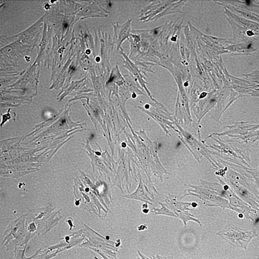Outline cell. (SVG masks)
Here are the masks:
<instances>
[{"label": "cell", "mask_w": 259, "mask_h": 259, "mask_svg": "<svg viewBox=\"0 0 259 259\" xmlns=\"http://www.w3.org/2000/svg\"><path fill=\"white\" fill-rule=\"evenodd\" d=\"M174 214L177 216L178 219H180L183 223L184 227L187 226V223L189 221H193L196 222L200 227L202 226V223L199 219L195 218L194 216L190 213L189 211H178L175 212Z\"/></svg>", "instance_id": "7"}, {"label": "cell", "mask_w": 259, "mask_h": 259, "mask_svg": "<svg viewBox=\"0 0 259 259\" xmlns=\"http://www.w3.org/2000/svg\"><path fill=\"white\" fill-rule=\"evenodd\" d=\"M220 184L211 183L210 188L229 201L228 209L243 215L247 220L254 221L259 216V211L252 208L233 192L228 184L219 179Z\"/></svg>", "instance_id": "1"}, {"label": "cell", "mask_w": 259, "mask_h": 259, "mask_svg": "<svg viewBox=\"0 0 259 259\" xmlns=\"http://www.w3.org/2000/svg\"><path fill=\"white\" fill-rule=\"evenodd\" d=\"M71 69H73V70H74L75 67H72L71 68Z\"/></svg>", "instance_id": "16"}, {"label": "cell", "mask_w": 259, "mask_h": 259, "mask_svg": "<svg viewBox=\"0 0 259 259\" xmlns=\"http://www.w3.org/2000/svg\"><path fill=\"white\" fill-rule=\"evenodd\" d=\"M47 6H46H46H45V8H46V9H49V8H48V7H49V5H48V4H47Z\"/></svg>", "instance_id": "14"}, {"label": "cell", "mask_w": 259, "mask_h": 259, "mask_svg": "<svg viewBox=\"0 0 259 259\" xmlns=\"http://www.w3.org/2000/svg\"><path fill=\"white\" fill-rule=\"evenodd\" d=\"M183 198L181 195H172L168 194L165 197L164 205L174 212L178 211H194L192 207V202H182Z\"/></svg>", "instance_id": "4"}, {"label": "cell", "mask_w": 259, "mask_h": 259, "mask_svg": "<svg viewBox=\"0 0 259 259\" xmlns=\"http://www.w3.org/2000/svg\"><path fill=\"white\" fill-rule=\"evenodd\" d=\"M199 206L198 203L196 202H192V207L193 209L197 208V206Z\"/></svg>", "instance_id": "10"}, {"label": "cell", "mask_w": 259, "mask_h": 259, "mask_svg": "<svg viewBox=\"0 0 259 259\" xmlns=\"http://www.w3.org/2000/svg\"><path fill=\"white\" fill-rule=\"evenodd\" d=\"M159 204H160L162 206L161 209L154 208H153V210H151V212L154 214V215L168 216L178 218L177 216L174 212L166 207L164 204L160 202H159Z\"/></svg>", "instance_id": "8"}, {"label": "cell", "mask_w": 259, "mask_h": 259, "mask_svg": "<svg viewBox=\"0 0 259 259\" xmlns=\"http://www.w3.org/2000/svg\"><path fill=\"white\" fill-rule=\"evenodd\" d=\"M148 226L146 224H141L139 226H138L137 229L138 231H145L147 229Z\"/></svg>", "instance_id": "9"}, {"label": "cell", "mask_w": 259, "mask_h": 259, "mask_svg": "<svg viewBox=\"0 0 259 259\" xmlns=\"http://www.w3.org/2000/svg\"><path fill=\"white\" fill-rule=\"evenodd\" d=\"M247 35L249 36H252L253 35L254 33L250 31H248L247 32Z\"/></svg>", "instance_id": "12"}, {"label": "cell", "mask_w": 259, "mask_h": 259, "mask_svg": "<svg viewBox=\"0 0 259 259\" xmlns=\"http://www.w3.org/2000/svg\"><path fill=\"white\" fill-rule=\"evenodd\" d=\"M185 186L190 188L184 191L182 194L183 198L188 196H194L202 200L205 207H219L225 210L228 208L229 201L220 196L215 191L205 188L202 185H194L185 184Z\"/></svg>", "instance_id": "3"}, {"label": "cell", "mask_w": 259, "mask_h": 259, "mask_svg": "<svg viewBox=\"0 0 259 259\" xmlns=\"http://www.w3.org/2000/svg\"><path fill=\"white\" fill-rule=\"evenodd\" d=\"M142 211L143 213L147 214L149 212H150V209H142Z\"/></svg>", "instance_id": "11"}, {"label": "cell", "mask_w": 259, "mask_h": 259, "mask_svg": "<svg viewBox=\"0 0 259 259\" xmlns=\"http://www.w3.org/2000/svg\"><path fill=\"white\" fill-rule=\"evenodd\" d=\"M246 4H247V5H249L250 4V1H246Z\"/></svg>", "instance_id": "13"}, {"label": "cell", "mask_w": 259, "mask_h": 259, "mask_svg": "<svg viewBox=\"0 0 259 259\" xmlns=\"http://www.w3.org/2000/svg\"><path fill=\"white\" fill-rule=\"evenodd\" d=\"M145 192H150L145 185H143L142 181L140 180L138 186L135 192L132 194L126 195L124 196V197L128 199H134V200H139L144 202H147L152 205V202H154V200L151 199L149 197L148 195L147 194H146Z\"/></svg>", "instance_id": "6"}, {"label": "cell", "mask_w": 259, "mask_h": 259, "mask_svg": "<svg viewBox=\"0 0 259 259\" xmlns=\"http://www.w3.org/2000/svg\"><path fill=\"white\" fill-rule=\"evenodd\" d=\"M230 187L240 199L250 205L252 208L259 211V197L252 193L245 187L241 186H230Z\"/></svg>", "instance_id": "5"}, {"label": "cell", "mask_w": 259, "mask_h": 259, "mask_svg": "<svg viewBox=\"0 0 259 259\" xmlns=\"http://www.w3.org/2000/svg\"><path fill=\"white\" fill-rule=\"evenodd\" d=\"M67 23H65L64 24V27L67 28Z\"/></svg>", "instance_id": "15"}, {"label": "cell", "mask_w": 259, "mask_h": 259, "mask_svg": "<svg viewBox=\"0 0 259 259\" xmlns=\"http://www.w3.org/2000/svg\"><path fill=\"white\" fill-rule=\"evenodd\" d=\"M216 235L236 248H242L247 250L249 243L258 234L255 230L245 231L235 225L228 223L221 231Z\"/></svg>", "instance_id": "2"}]
</instances>
